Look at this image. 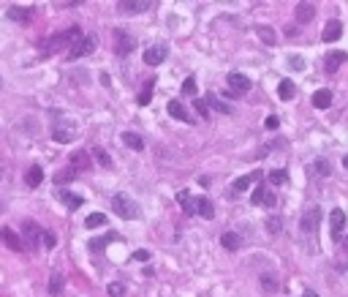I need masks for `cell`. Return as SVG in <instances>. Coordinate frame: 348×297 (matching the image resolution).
Returning <instances> with one entry per match:
<instances>
[{
    "label": "cell",
    "instance_id": "obj_1",
    "mask_svg": "<svg viewBox=\"0 0 348 297\" xmlns=\"http://www.w3.org/2000/svg\"><path fill=\"white\" fill-rule=\"evenodd\" d=\"M76 137H79L76 120H71V117H66L63 112L54 115V123H52V139H54V142L68 145V142H74Z\"/></svg>",
    "mask_w": 348,
    "mask_h": 297
},
{
    "label": "cell",
    "instance_id": "obj_2",
    "mask_svg": "<svg viewBox=\"0 0 348 297\" xmlns=\"http://www.w3.org/2000/svg\"><path fill=\"white\" fill-rule=\"evenodd\" d=\"M112 210L123 218V221H136L139 213H141L139 205L128 197V194H114L112 197Z\"/></svg>",
    "mask_w": 348,
    "mask_h": 297
},
{
    "label": "cell",
    "instance_id": "obj_3",
    "mask_svg": "<svg viewBox=\"0 0 348 297\" xmlns=\"http://www.w3.org/2000/svg\"><path fill=\"white\" fill-rule=\"evenodd\" d=\"M79 38H82V28H79V25H71L68 30H63V33L52 36L49 41L44 44V46H46L44 52L49 55V52H54V49H63V46H74V44L79 41Z\"/></svg>",
    "mask_w": 348,
    "mask_h": 297
},
{
    "label": "cell",
    "instance_id": "obj_4",
    "mask_svg": "<svg viewBox=\"0 0 348 297\" xmlns=\"http://www.w3.org/2000/svg\"><path fill=\"white\" fill-rule=\"evenodd\" d=\"M318 224H321V207L318 205L305 207L302 221H299V229H302L305 234H315V232H318Z\"/></svg>",
    "mask_w": 348,
    "mask_h": 297
},
{
    "label": "cell",
    "instance_id": "obj_5",
    "mask_svg": "<svg viewBox=\"0 0 348 297\" xmlns=\"http://www.w3.org/2000/svg\"><path fill=\"white\" fill-rule=\"evenodd\" d=\"M96 44H98V38H96V36H82V38H79V41L66 52V58H68V60H79V58H84V55H90L93 49H96Z\"/></svg>",
    "mask_w": 348,
    "mask_h": 297
},
{
    "label": "cell",
    "instance_id": "obj_6",
    "mask_svg": "<svg viewBox=\"0 0 348 297\" xmlns=\"http://www.w3.org/2000/svg\"><path fill=\"white\" fill-rule=\"evenodd\" d=\"M226 82H228V90H226V93H231L234 98H242L245 93L250 90V76H245V74H240V71H231Z\"/></svg>",
    "mask_w": 348,
    "mask_h": 297
},
{
    "label": "cell",
    "instance_id": "obj_7",
    "mask_svg": "<svg viewBox=\"0 0 348 297\" xmlns=\"http://www.w3.org/2000/svg\"><path fill=\"white\" fill-rule=\"evenodd\" d=\"M33 6H11L9 11H6V17H9L14 25H27L30 19H33Z\"/></svg>",
    "mask_w": 348,
    "mask_h": 297
},
{
    "label": "cell",
    "instance_id": "obj_8",
    "mask_svg": "<svg viewBox=\"0 0 348 297\" xmlns=\"http://www.w3.org/2000/svg\"><path fill=\"white\" fill-rule=\"evenodd\" d=\"M133 46H136V38L131 33H125V30H117L114 33V52L117 55H131Z\"/></svg>",
    "mask_w": 348,
    "mask_h": 297
},
{
    "label": "cell",
    "instance_id": "obj_9",
    "mask_svg": "<svg viewBox=\"0 0 348 297\" xmlns=\"http://www.w3.org/2000/svg\"><path fill=\"white\" fill-rule=\"evenodd\" d=\"M166 58H169V46L166 44H155V46H150V49H144V63L147 66H161Z\"/></svg>",
    "mask_w": 348,
    "mask_h": 297
},
{
    "label": "cell",
    "instance_id": "obj_10",
    "mask_svg": "<svg viewBox=\"0 0 348 297\" xmlns=\"http://www.w3.org/2000/svg\"><path fill=\"white\" fill-rule=\"evenodd\" d=\"M329 224H332V237L340 240V237H343V232H345V213L335 207L329 213Z\"/></svg>",
    "mask_w": 348,
    "mask_h": 297
},
{
    "label": "cell",
    "instance_id": "obj_11",
    "mask_svg": "<svg viewBox=\"0 0 348 297\" xmlns=\"http://www.w3.org/2000/svg\"><path fill=\"white\" fill-rule=\"evenodd\" d=\"M147 9H150L147 0H123V3H117V11L120 14H141Z\"/></svg>",
    "mask_w": 348,
    "mask_h": 297
},
{
    "label": "cell",
    "instance_id": "obj_12",
    "mask_svg": "<svg viewBox=\"0 0 348 297\" xmlns=\"http://www.w3.org/2000/svg\"><path fill=\"white\" fill-rule=\"evenodd\" d=\"M261 180V172H250V175H242V177H237L234 185H231V191L234 194H242V191H248L253 183H258Z\"/></svg>",
    "mask_w": 348,
    "mask_h": 297
},
{
    "label": "cell",
    "instance_id": "obj_13",
    "mask_svg": "<svg viewBox=\"0 0 348 297\" xmlns=\"http://www.w3.org/2000/svg\"><path fill=\"white\" fill-rule=\"evenodd\" d=\"M294 17H297V25H307V22L315 17V3H299Z\"/></svg>",
    "mask_w": 348,
    "mask_h": 297
},
{
    "label": "cell",
    "instance_id": "obj_14",
    "mask_svg": "<svg viewBox=\"0 0 348 297\" xmlns=\"http://www.w3.org/2000/svg\"><path fill=\"white\" fill-rule=\"evenodd\" d=\"M345 60H348V55L337 49V52H329L327 58H324V66H327V71H329V74H335L337 68L343 66V63H345Z\"/></svg>",
    "mask_w": 348,
    "mask_h": 297
},
{
    "label": "cell",
    "instance_id": "obj_15",
    "mask_svg": "<svg viewBox=\"0 0 348 297\" xmlns=\"http://www.w3.org/2000/svg\"><path fill=\"white\" fill-rule=\"evenodd\" d=\"M166 109H169V115L174 117V120H183V123H193V117L188 115V109H185L183 104H180L177 98H171V101H169V106H166Z\"/></svg>",
    "mask_w": 348,
    "mask_h": 297
},
{
    "label": "cell",
    "instance_id": "obj_16",
    "mask_svg": "<svg viewBox=\"0 0 348 297\" xmlns=\"http://www.w3.org/2000/svg\"><path fill=\"white\" fill-rule=\"evenodd\" d=\"M340 36H343V25H340V19H332V22H327V28H324V33H321L324 41L332 44V41H337Z\"/></svg>",
    "mask_w": 348,
    "mask_h": 297
},
{
    "label": "cell",
    "instance_id": "obj_17",
    "mask_svg": "<svg viewBox=\"0 0 348 297\" xmlns=\"http://www.w3.org/2000/svg\"><path fill=\"white\" fill-rule=\"evenodd\" d=\"M204 104H207V109H212V112H220V115H231V106L226 104V101H220L215 93H207V98H204Z\"/></svg>",
    "mask_w": 348,
    "mask_h": 297
},
{
    "label": "cell",
    "instance_id": "obj_18",
    "mask_svg": "<svg viewBox=\"0 0 348 297\" xmlns=\"http://www.w3.org/2000/svg\"><path fill=\"white\" fill-rule=\"evenodd\" d=\"M220 246H223L226 251H240V248H242V237L237 232H223V234H220Z\"/></svg>",
    "mask_w": 348,
    "mask_h": 297
},
{
    "label": "cell",
    "instance_id": "obj_19",
    "mask_svg": "<svg viewBox=\"0 0 348 297\" xmlns=\"http://www.w3.org/2000/svg\"><path fill=\"white\" fill-rule=\"evenodd\" d=\"M22 232H25V237H27V243H41V234H44V229L38 224H33V221H25L22 224Z\"/></svg>",
    "mask_w": 348,
    "mask_h": 297
},
{
    "label": "cell",
    "instance_id": "obj_20",
    "mask_svg": "<svg viewBox=\"0 0 348 297\" xmlns=\"http://www.w3.org/2000/svg\"><path fill=\"white\" fill-rule=\"evenodd\" d=\"M313 106L315 109H329L332 106V90L329 88H321L313 93Z\"/></svg>",
    "mask_w": 348,
    "mask_h": 297
},
{
    "label": "cell",
    "instance_id": "obj_21",
    "mask_svg": "<svg viewBox=\"0 0 348 297\" xmlns=\"http://www.w3.org/2000/svg\"><path fill=\"white\" fill-rule=\"evenodd\" d=\"M87 167H90V153L87 150H76L74 155H71V169L74 172H84Z\"/></svg>",
    "mask_w": 348,
    "mask_h": 297
},
{
    "label": "cell",
    "instance_id": "obj_22",
    "mask_svg": "<svg viewBox=\"0 0 348 297\" xmlns=\"http://www.w3.org/2000/svg\"><path fill=\"white\" fill-rule=\"evenodd\" d=\"M57 199H63V205L71 207V210L82 207V202H84L82 194H74V191H60V194H57Z\"/></svg>",
    "mask_w": 348,
    "mask_h": 297
},
{
    "label": "cell",
    "instance_id": "obj_23",
    "mask_svg": "<svg viewBox=\"0 0 348 297\" xmlns=\"http://www.w3.org/2000/svg\"><path fill=\"white\" fill-rule=\"evenodd\" d=\"M177 202H180V207L185 210V215H196V197H191L188 191H180Z\"/></svg>",
    "mask_w": 348,
    "mask_h": 297
},
{
    "label": "cell",
    "instance_id": "obj_24",
    "mask_svg": "<svg viewBox=\"0 0 348 297\" xmlns=\"http://www.w3.org/2000/svg\"><path fill=\"white\" fill-rule=\"evenodd\" d=\"M41 180H44L41 167H30V169L25 172V183L30 185V188H38V185H41Z\"/></svg>",
    "mask_w": 348,
    "mask_h": 297
},
{
    "label": "cell",
    "instance_id": "obj_25",
    "mask_svg": "<svg viewBox=\"0 0 348 297\" xmlns=\"http://www.w3.org/2000/svg\"><path fill=\"white\" fill-rule=\"evenodd\" d=\"M196 213L199 215H204L210 221L212 215H215V207H212V202L210 199H204V197H196Z\"/></svg>",
    "mask_w": 348,
    "mask_h": 297
},
{
    "label": "cell",
    "instance_id": "obj_26",
    "mask_svg": "<svg viewBox=\"0 0 348 297\" xmlns=\"http://www.w3.org/2000/svg\"><path fill=\"white\" fill-rule=\"evenodd\" d=\"M256 33L267 46H275V41H278V33H275L272 28H267V25H256Z\"/></svg>",
    "mask_w": 348,
    "mask_h": 297
},
{
    "label": "cell",
    "instance_id": "obj_27",
    "mask_svg": "<svg viewBox=\"0 0 348 297\" xmlns=\"http://www.w3.org/2000/svg\"><path fill=\"white\" fill-rule=\"evenodd\" d=\"M294 93H297V85H294V82H291V79H280L278 96H280L283 101H291V98H294Z\"/></svg>",
    "mask_w": 348,
    "mask_h": 297
},
{
    "label": "cell",
    "instance_id": "obj_28",
    "mask_svg": "<svg viewBox=\"0 0 348 297\" xmlns=\"http://www.w3.org/2000/svg\"><path fill=\"white\" fill-rule=\"evenodd\" d=\"M123 142L125 145H128L131 147V150H144V139H141L139 134H133V131H125V134H123Z\"/></svg>",
    "mask_w": 348,
    "mask_h": 297
},
{
    "label": "cell",
    "instance_id": "obj_29",
    "mask_svg": "<svg viewBox=\"0 0 348 297\" xmlns=\"http://www.w3.org/2000/svg\"><path fill=\"white\" fill-rule=\"evenodd\" d=\"M63 281H66V278H63V273H54V276L49 278V294L52 297H60L63 294Z\"/></svg>",
    "mask_w": 348,
    "mask_h": 297
},
{
    "label": "cell",
    "instance_id": "obj_30",
    "mask_svg": "<svg viewBox=\"0 0 348 297\" xmlns=\"http://www.w3.org/2000/svg\"><path fill=\"white\" fill-rule=\"evenodd\" d=\"M3 240H6V246H9V248H14V251H25V246L19 243V237L11 229H3Z\"/></svg>",
    "mask_w": 348,
    "mask_h": 297
},
{
    "label": "cell",
    "instance_id": "obj_31",
    "mask_svg": "<svg viewBox=\"0 0 348 297\" xmlns=\"http://www.w3.org/2000/svg\"><path fill=\"white\" fill-rule=\"evenodd\" d=\"M87 229H98V226H106V215L104 213H90L87 215V221H84Z\"/></svg>",
    "mask_w": 348,
    "mask_h": 297
},
{
    "label": "cell",
    "instance_id": "obj_32",
    "mask_svg": "<svg viewBox=\"0 0 348 297\" xmlns=\"http://www.w3.org/2000/svg\"><path fill=\"white\" fill-rule=\"evenodd\" d=\"M267 180H270L272 185H283V183L288 180V172L286 169H272L270 175H267Z\"/></svg>",
    "mask_w": 348,
    "mask_h": 297
},
{
    "label": "cell",
    "instance_id": "obj_33",
    "mask_svg": "<svg viewBox=\"0 0 348 297\" xmlns=\"http://www.w3.org/2000/svg\"><path fill=\"white\" fill-rule=\"evenodd\" d=\"M93 155H96V161H98L104 169H112V158H109V155H106V150H104V147H93Z\"/></svg>",
    "mask_w": 348,
    "mask_h": 297
},
{
    "label": "cell",
    "instance_id": "obj_34",
    "mask_svg": "<svg viewBox=\"0 0 348 297\" xmlns=\"http://www.w3.org/2000/svg\"><path fill=\"white\" fill-rule=\"evenodd\" d=\"M313 169H315V175H318V177H329L332 175V167H329L327 158H318V161L313 164Z\"/></svg>",
    "mask_w": 348,
    "mask_h": 297
},
{
    "label": "cell",
    "instance_id": "obj_35",
    "mask_svg": "<svg viewBox=\"0 0 348 297\" xmlns=\"http://www.w3.org/2000/svg\"><path fill=\"white\" fill-rule=\"evenodd\" d=\"M74 177H76V172H74V169L68 167V169H63V172H57V175H54V180H57V183L63 185V183H71V180H74Z\"/></svg>",
    "mask_w": 348,
    "mask_h": 297
},
{
    "label": "cell",
    "instance_id": "obj_36",
    "mask_svg": "<svg viewBox=\"0 0 348 297\" xmlns=\"http://www.w3.org/2000/svg\"><path fill=\"white\" fill-rule=\"evenodd\" d=\"M261 284H264L267 292H275V289H280V286H278V278L270 276V273H264V276H261Z\"/></svg>",
    "mask_w": 348,
    "mask_h": 297
},
{
    "label": "cell",
    "instance_id": "obj_37",
    "mask_svg": "<svg viewBox=\"0 0 348 297\" xmlns=\"http://www.w3.org/2000/svg\"><path fill=\"white\" fill-rule=\"evenodd\" d=\"M41 243H44V248H46V251H52V248L57 246V237H54L52 232H46V229H44V234H41Z\"/></svg>",
    "mask_w": 348,
    "mask_h": 297
},
{
    "label": "cell",
    "instance_id": "obj_38",
    "mask_svg": "<svg viewBox=\"0 0 348 297\" xmlns=\"http://www.w3.org/2000/svg\"><path fill=\"white\" fill-rule=\"evenodd\" d=\"M106 292L112 294V297H123V294H125V284L114 281V284H109V286H106Z\"/></svg>",
    "mask_w": 348,
    "mask_h": 297
},
{
    "label": "cell",
    "instance_id": "obj_39",
    "mask_svg": "<svg viewBox=\"0 0 348 297\" xmlns=\"http://www.w3.org/2000/svg\"><path fill=\"white\" fill-rule=\"evenodd\" d=\"M261 205H264V207H275V205H278V197H275V194L267 188L264 197H261Z\"/></svg>",
    "mask_w": 348,
    "mask_h": 297
},
{
    "label": "cell",
    "instance_id": "obj_40",
    "mask_svg": "<svg viewBox=\"0 0 348 297\" xmlns=\"http://www.w3.org/2000/svg\"><path fill=\"white\" fill-rule=\"evenodd\" d=\"M153 85H155V82L150 79V82H147V88H144V93H139V104H141V106H144V104H150V98H153V90H150V88H153Z\"/></svg>",
    "mask_w": 348,
    "mask_h": 297
},
{
    "label": "cell",
    "instance_id": "obj_41",
    "mask_svg": "<svg viewBox=\"0 0 348 297\" xmlns=\"http://www.w3.org/2000/svg\"><path fill=\"white\" fill-rule=\"evenodd\" d=\"M288 63H291V68H294V71H305V58H302V55H291Z\"/></svg>",
    "mask_w": 348,
    "mask_h": 297
},
{
    "label": "cell",
    "instance_id": "obj_42",
    "mask_svg": "<svg viewBox=\"0 0 348 297\" xmlns=\"http://www.w3.org/2000/svg\"><path fill=\"white\" fill-rule=\"evenodd\" d=\"M183 93L185 96H196V79L193 76H188V79L183 82Z\"/></svg>",
    "mask_w": 348,
    "mask_h": 297
},
{
    "label": "cell",
    "instance_id": "obj_43",
    "mask_svg": "<svg viewBox=\"0 0 348 297\" xmlns=\"http://www.w3.org/2000/svg\"><path fill=\"white\" fill-rule=\"evenodd\" d=\"M267 232H272V234H278V232H280V218H278V215L267 218Z\"/></svg>",
    "mask_w": 348,
    "mask_h": 297
},
{
    "label": "cell",
    "instance_id": "obj_44",
    "mask_svg": "<svg viewBox=\"0 0 348 297\" xmlns=\"http://www.w3.org/2000/svg\"><path fill=\"white\" fill-rule=\"evenodd\" d=\"M193 109H196V112H199L201 117L210 115V109H207V104H204V98H196V101H193Z\"/></svg>",
    "mask_w": 348,
    "mask_h": 297
},
{
    "label": "cell",
    "instance_id": "obj_45",
    "mask_svg": "<svg viewBox=\"0 0 348 297\" xmlns=\"http://www.w3.org/2000/svg\"><path fill=\"white\" fill-rule=\"evenodd\" d=\"M264 191H267V185H258V188L253 191V197H250L253 205H261V197H264Z\"/></svg>",
    "mask_w": 348,
    "mask_h": 297
},
{
    "label": "cell",
    "instance_id": "obj_46",
    "mask_svg": "<svg viewBox=\"0 0 348 297\" xmlns=\"http://www.w3.org/2000/svg\"><path fill=\"white\" fill-rule=\"evenodd\" d=\"M264 126L270 128V131H275V128L280 126V117H275V115H272V117H267V120H264Z\"/></svg>",
    "mask_w": 348,
    "mask_h": 297
},
{
    "label": "cell",
    "instance_id": "obj_47",
    "mask_svg": "<svg viewBox=\"0 0 348 297\" xmlns=\"http://www.w3.org/2000/svg\"><path fill=\"white\" fill-rule=\"evenodd\" d=\"M133 259H136V262H147L150 259V251H136V254H133Z\"/></svg>",
    "mask_w": 348,
    "mask_h": 297
},
{
    "label": "cell",
    "instance_id": "obj_48",
    "mask_svg": "<svg viewBox=\"0 0 348 297\" xmlns=\"http://www.w3.org/2000/svg\"><path fill=\"white\" fill-rule=\"evenodd\" d=\"M305 297H318V294H315L313 289H307V292H305Z\"/></svg>",
    "mask_w": 348,
    "mask_h": 297
},
{
    "label": "cell",
    "instance_id": "obj_49",
    "mask_svg": "<svg viewBox=\"0 0 348 297\" xmlns=\"http://www.w3.org/2000/svg\"><path fill=\"white\" fill-rule=\"evenodd\" d=\"M343 248H345V251H348V237H345V240H343Z\"/></svg>",
    "mask_w": 348,
    "mask_h": 297
},
{
    "label": "cell",
    "instance_id": "obj_50",
    "mask_svg": "<svg viewBox=\"0 0 348 297\" xmlns=\"http://www.w3.org/2000/svg\"><path fill=\"white\" fill-rule=\"evenodd\" d=\"M343 167H345V169H348V155H345V158H343Z\"/></svg>",
    "mask_w": 348,
    "mask_h": 297
},
{
    "label": "cell",
    "instance_id": "obj_51",
    "mask_svg": "<svg viewBox=\"0 0 348 297\" xmlns=\"http://www.w3.org/2000/svg\"><path fill=\"white\" fill-rule=\"evenodd\" d=\"M0 88H3V79H0Z\"/></svg>",
    "mask_w": 348,
    "mask_h": 297
},
{
    "label": "cell",
    "instance_id": "obj_52",
    "mask_svg": "<svg viewBox=\"0 0 348 297\" xmlns=\"http://www.w3.org/2000/svg\"><path fill=\"white\" fill-rule=\"evenodd\" d=\"M0 237H3V232H0Z\"/></svg>",
    "mask_w": 348,
    "mask_h": 297
}]
</instances>
